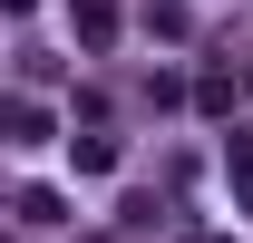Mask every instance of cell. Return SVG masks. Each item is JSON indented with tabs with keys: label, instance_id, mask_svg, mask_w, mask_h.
Instances as JSON below:
<instances>
[{
	"label": "cell",
	"instance_id": "obj_1",
	"mask_svg": "<svg viewBox=\"0 0 253 243\" xmlns=\"http://www.w3.org/2000/svg\"><path fill=\"white\" fill-rule=\"evenodd\" d=\"M78 30H88V49H107L117 39V0H78Z\"/></svg>",
	"mask_w": 253,
	"mask_h": 243
},
{
	"label": "cell",
	"instance_id": "obj_2",
	"mask_svg": "<svg viewBox=\"0 0 253 243\" xmlns=\"http://www.w3.org/2000/svg\"><path fill=\"white\" fill-rule=\"evenodd\" d=\"M10 136H20V146H39V136H49V107H39V97H20V107H10Z\"/></svg>",
	"mask_w": 253,
	"mask_h": 243
}]
</instances>
